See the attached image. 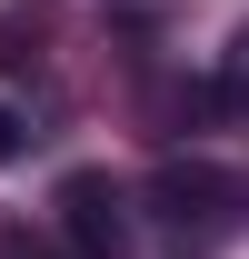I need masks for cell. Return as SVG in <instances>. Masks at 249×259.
I'll return each instance as SVG.
<instances>
[{"label":"cell","instance_id":"6da1fadb","mask_svg":"<svg viewBox=\"0 0 249 259\" xmlns=\"http://www.w3.org/2000/svg\"><path fill=\"white\" fill-rule=\"evenodd\" d=\"M50 209H60L70 259H120L130 249V190L110 180V169H70L60 190H50Z\"/></svg>","mask_w":249,"mask_h":259},{"label":"cell","instance_id":"7a4b0ae2","mask_svg":"<svg viewBox=\"0 0 249 259\" xmlns=\"http://www.w3.org/2000/svg\"><path fill=\"white\" fill-rule=\"evenodd\" d=\"M229 180H219V169H189V160H170L159 169V209H170V220H219V209H229Z\"/></svg>","mask_w":249,"mask_h":259},{"label":"cell","instance_id":"3957f363","mask_svg":"<svg viewBox=\"0 0 249 259\" xmlns=\"http://www.w3.org/2000/svg\"><path fill=\"white\" fill-rule=\"evenodd\" d=\"M219 110H239V120H249V30L219 50Z\"/></svg>","mask_w":249,"mask_h":259},{"label":"cell","instance_id":"277c9868","mask_svg":"<svg viewBox=\"0 0 249 259\" xmlns=\"http://www.w3.org/2000/svg\"><path fill=\"white\" fill-rule=\"evenodd\" d=\"M0 259H60L40 229H20V220H0Z\"/></svg>","mask_w":249,"mask_h":259},{"label":"cell","instance_id":"5b68a950","mask_svg":"<svg viewBox=\"0 0 249 259\" xmlns=\"http://www.w3.org/2000/svg\"><path fill=\"white\" fill-rule=\"evenodd\" d=\"M20 140H30V120H20V110L0 100V160H20Z\"/></svg>","mask_w":249,"mask_h":259}]
</instances>
